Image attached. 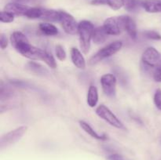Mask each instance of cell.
I'll list each match as a JSON object with an SVG mask.
<instances>
[{"instance_id": "8fae6325", "label": "cell", "mask_w": 161, "mask_h": 160, "mask_svg": "<svg viewBox=\"0 0 161 160\" xmlns=\"http://www.w3.org/2000/svg\"><path fill=\"white\" fill-rule=\"evenodd\" d=\"M29 8V6L22 4V3L12 2V3H8L5 6L4 10L11 13L14 16H25Z\"/></svg>"}, {"instance_id": "83f0119b", "label": "cell", "mask_w": 161, "mask_h": 160, "mask_svg": "<svg viewBox=\"0 0 161 160\" xmlns=\"http://www.w3.org/2000/svg\"><path fill=\"white\" fill-rule=\"evenodd\" d=\"M153 78L157 83H161V66H158L153 72Z\"/></svg>"}, {"instance_id": "d4e9b609", "label": "cell", "mask_w": 161, "mask_h": 160, "mask_svg": "<svg viewBox=\"0 0 161 160\" xmlns=\"http://www.w3.org/2000/svg\"><path fill=\"white\" fill-rule=\"evenodd\" d=\"M55 54H56L57 58L59 61H64L66 59V52L64 50V47L61 45H56V48H55Z\"/></svg>"}, {"instance_id": "e0dca14e", "label": "cell", "mask_w": 161, "mask_h": 160, "mask_svg": "<svg viewBox=\"0 0 161 160\" xmlns=\"http://www.w3.org/2000/svg\"><path fill=\"white\" fill-rule=\"evenodd\" d=\"M108 35L104 29L103 26L97 27L94 28V33L92 36V41L95 44H102L104 43L107 40Z\"/></svg>"}, {"instance_id": "4316f807", "label": "cell", "mask_w": 161, "mask_h": 160, "mask_svg": "<svg viewBox=\"0 0 161 160\" xmlns=\"http://www.w3.org/2000/svg\"><path fill=\"white\" fill-rule=\"evenodd\" d=\"M153 101L156 107L161 111V89H158L155 92L153 97Z\"/></svg>"}, {"instance_id": "52a82bcc", "label": "cell", "mask_w": 161, "mask_h": 160, "mask_svg": "<svg viewBox=\"0 0 161 160\" xmlns=\"http://www.w3.org/2000/svg\"><path fill=\"white\" fill-rule=\"evenodd\" d=\"M142 61L146 67H157L161 61V54L154 47H149L143 52Z\"/></svg>"}, {"instance_id": "cb8c5ba5", "label": "cell", "mask_w": 161, "mask_h": 160, "mask_svg": "<svg viewBox=\"0 0 161 160\" xmlns=\"http://www.w3.org/2000/svg\"><path fill=\"white\" fill-rule=\"evenodd\" d=\"M0 20L2 23H11L14 20V15L8 11L3 10L1 12V17H0Z\"/></svg>"}, {"instance_id": "f1b7e54d", "label": "cell", "mask_w": 161, "mask_h": 160, "mask_svg": "<svg viewBox=\"0 0 161 160\" xmlns=\"http://www.w3.org/2000/svg\"><path fill=\"white\" fill-rule=\"evenodd\" d=\"M0 46L2 50H5L8 46V39L6 35L2 33L0 35Z\"/></svg>"}, {"instance_id": "ba28073f", "label": "cell", "mask_w": 161, "mask_h": 160, "mask_svg": "<svg viewBox=\"0 0 161 160\" xmlns=\"http://www.w3.org/2000/svg\"><path fill=\"white\" fill-rule=\"evenodd\" d=\"M9 40H10L12 46L20 54H22L28 49V47L31 45L29 43L28 38L21 31H14L10 35Z\"/></svg>"}, {"instance_id": "44dd1931", "label": "cell", "mask_w": 161, "mask_h": 160, "mask_svg": "<svg viewBox=\"0 0 161 160\" xmlns=\"http://www.w3.org/2000/svg\"><path fill=\"white\" fill-rule=\"evenodd\" d=\"M143 0H124V6L127 11L134 12L142 7Z\"/></svg>"}, {"instance_id": "f546056e", "label": "cell", "mask_w": 161, "mask_h": 160, "mask_svg": "<svg viewBox=\"0 0 161 160\" xmlns=\"http://www.w3.org/2000/svg\"><path fill=\"white\" fill-rule=\"evenodd\" d=\"M108 160H124V157L118 153H113L110 154L107 156Z\"/></svg>"}, {"instance_id": "4dcf8cb0", "label": "cell", "mask_w": 161, "mask_h": 160, "mask_svg": "<svg viewBox=\"0 0 161 160\" xmlns=\"http://www.w3.org/2000/svg\"><path fill=\"white\" fill-rule=\"evenodd\" d=\"M14 3H28V2H30L31 0H13ZM23 4V3H22Z\"/></svg>"}, {"instance_id": "7a4b0ae2", "label": "cell", "mask_w": 161, "mask_h": 160, "mask_svg": "<svg viewBox=\"0 0 161 160\" xmlns=\"http://www.w3.org/2000/svg\"><path fill=\"white\" fill-rule=\"evenodd\" d=\"M123 47V42L121 41H114V42H111V43L108 44L101 49L99 51H97L92 57L90 59V64H97L100 62L102 60L105 59V58L110 57V56H113L116 54V53L119 51Z\"/></svg>"}, {"instance_id": "d6986e66", "label": "cell", "mask_w": 161, "mask_h": 160, "mask_svg": "<svg viewBox=\"0 0 161 160\" xmlns=\"http://www.w3.org/2000/svg\"><path fill=\"white\" fill-rule=\"evenodd\" d=\"M41 19L47 21L58 22L59 21V11L53 10V9H43L42 16Z\"/></svg>"}, {"instance_id": "4fadbf2b", "label": "cell", "mask_w": 161, "mask_h": 160, "mask_svg": "<svg viewBox=\"0 0 161 160\" xmlns=\"http://www.w3.org/2000/svg\"><path fill=\"white\" fill-rule=\"evenodd\" d=\"M142 8L148 13H161V0H143Z\"/></svg>"}, {"instance_id": "2e32d148", "label": "cell", "mask_w": 161, "mask_h": 160, "mask_svg": "<svg viewBox=\"0 0 161 160\" xmlns=\"http://www.w3.org/2000/svg\"><path fill=\"white\" fill-rule=\"evenodd\" d=\"M98 102V90L94 85H91L86 95V103L91 108H94Z\"/></svg>"}, {"instance_id": "9a60e30c", "label": "cell", "mask_w": 161, "mask_h": 160, "mask_svg": "<svg viewBox=\"0 0 161 160\" xmlns=\"http://www.w3.org/2000/svg\"><path fill=\"white\" fill-rule=\"evenodd\" d=\"M91 4L94 6L105 5L114 10H118L124 6V0H92Z\"/></svg>"}, {"instance_id": "7c38bea8", "label": "cell", "mask_w": 161, "mask_h": 160, "mask_svg": "<svg viewBox=\"0 0 161 160\" xmlns=\"http://www.w3.org/2000/svg\"><path fill=\"white\" fill-rule=\"evenodd\" d=\"M71 60L74 65L79 69L84 70L86 68V60L83 56V53L79 49L73 47L71 50Z\"/></svg>"}, {"instance_id": "ffe728a7", "label": "cell", "mask_w": 161, "mask_h": 160, "mask_svg": "<svg viewBox=\"0 0 161 160\" xmlns=\"http://www.w3.org/2000/svg\"><path fill=\"white\" fill-rule=\"evenodd\" d=\"M28 67L31 71V72H35L36 74H39V75H45L47 74H48V70L45 67H43L42 65H41L39 63L36 62V61H29L28 63Z\"/></svg>"}, {"instance_id": "484cf974", "label": "cell", "mask_w": 161, "mask_h": 160, "mask_svg": "<svg viewBox=\"0 0 161 160\" xmlns=\"http://www.w3.org/2000/svg\"><path fill=\"white\" fill-rule=\"evenodd\" d=\"M144 35L146 38L152 39V40H160L161 39V35L156 31H151V30L146 31L144 32Z\"/></svg>"}, {"instance_id": "603a6c76", "label": "cell", "mask_w": 161, "mask_h": 160, "mask_svg": "<svg viewBox=\"0 0 161 160\" xmlns=\"http://www.w3.org/2000/svg\"><path fill=\"white\" fill-rule=\"evenodd\" d=\"M14 95V93L6 86H3V83H1V89H0V97H1V101H3L4 100L10 98Z\"/></svg>"}, {"instance_id": "3957f363", "label": "cell", "mask_w": 161, "mask_h": 160, "mask_svg": "<svg viewBox=\"0 0 161 160\" xmlns=\"http://www.w3.org/2000/svg\"><path fill=\"white\" fill-rule=\"evenodd\" d=\"M27 130H28V127L26 125H21L16 128L15 130H11L6 134L3 135L0 140V148L3 150L4 148H6L20 141L27 132Z\"/></svg>"}, {"instance_id": "5b68a950", "label": "cell", "mask_w": 161, "mask_h": 160, "mask_svg": "<svg viewBox=\"0 0 161 160\" xmlns=\"http://www.w3.org/2000/svg\"><path fill=\"white\" fill-rule=\"evenodd\" d=\"M59 22L64 32L69 35H76L78 33L79 23L73 16L65 11H59Z\"/></svg>"}, {"instance_id": "ac0fdd59", "label": "cell", "mask_w": 161, "mask_h": 160, "mask_svg": "<svg viewBox=\"0 0 161 160\" xmlns=\"http://www.w3.org/2000/svg\"><path fill=\"white\" fill-rule=\"evenodd\" d=\"M39 28L42 34L48 36H54L58 34V29L55 25L53 24L48 23V22H43V23L39 24Z\"/></svg>"}, {"instance_id": "277c9868", "label": "cell", "mask_w": 161, "mask_h": 160, "mask_svg": "<svg viewBox=\"0 0 161 160\" xmlns=\"http://www.w3.org/2000/svg\"><path fill=\"white\" fill-rule=\"evenodd\" d=\"M96 114L102 119L108 122L112 126L116 129L124 128V123L121 122L120 119L105 105L101 104L96 108Z\"/></svg>"}, {"instance_id": "30bf717a", "label": "cell", "mask_w": 161, "mask_h": 160, "mask_svg": "<svg viewBox=\"0 0 161 160\" xmlns=\"http://www.w3.org/2000/svg\"><path fill=\"white\" fill-rule=\"evenodd\" d=\"M103 28L108 35H119L123 31L117 17H108L104 21Z\"/></svg>"}, {"instance_id": "5bb4252c", "label": "cell", "mask_w": 161, "mask_h": 160, "mask_svg": "<svg viewBox=\"0 0 161 160\" xmlns=\"http://www.w3.org/2000/svg\"><path fill=\"white\" fill-rule=\"evenodd\" d=\"M80 125L88 135H90L91 136H92L93 138H95V139L99 140V141H105L107 140V136L105 134H98L94 129L91 127V125L89 123H87L86 122L83 120L80 121Z\"/></svg>"}, {"instance_id": "7402d4cb", "label": "cell", "mask_w": 161, "mask_h": 160, "mask_svg": "<svg viewBox=\"0 0 161 160\" xmlns=\"http://www.w3.org/2000/svg\"><path fill=\"white\" fill-rule=\"evenodd\" d=\"M42 8L30 7L25 13V17L29 19H41L42 16Z\"/></svg>"}, {"instance_id": "6da1fadb", "label": "cell", "mask_w": 161, "mask_h": 160, "mask_svg": "<svg viewBox=\"0 0 161 160\" xmlns=\"http://www.w3.org/2000/svg\"><path fill=\"white\" fill-rule=\"evenodd\" d=\"M94 26L91 21L86 20H81L78 25V35L80 45L82 52L85 54L89 53Z\"/></svg>"}, {"instance_id": "8992f818", "label": "cell", "mask_w": 161, "mask_h": 160, "mask_svg": "<svg viewBox=\"0 0 161 160\" xmlns=\"http://www.w3.org/2000/svg\"><path fill=\"white\" fill-rule=\"evenodd\" d=\"M117 79L113 74H105L101 78V85L103 92L109 97H115L116 93Z\"/></svg>"}, {"instance_id": "9c48e42d", "label": "cell", "mask_w": 161, "mask_h": 160, "mask_svg": "<svg viewBox=\"0 0 161 160\" xmlns=\"http://www.w3.org/2000/svg\"><path fill=\"white\" fill-rule=\"evenodd\" d=\"M123 30L127 31L131 39H135L137 38V25L135 20L130 17L127 15L118 17Z\"/></svg>"}]
</instances>
